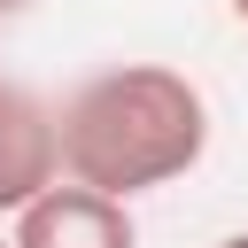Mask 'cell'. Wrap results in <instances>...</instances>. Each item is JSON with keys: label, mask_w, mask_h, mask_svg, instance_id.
Instances as JSON below:
<instances>
[{"label": "cell", "mask_w": 248, "mask_h": 248, "mask_svg": "<svg viewBox=\"0 0 248 248\" xmlns=\"http://www.w3.org/2000/svg\"><path fill=\"white\" fill-rule=\"evenodd\" d=\"M62 178V124L39 93L0 85V217H16L23 202H39Z\"/></svg>", "instance_id": "cell-3"}, {"label": "cell", "mask_w": 248, "mask_h": 248, "mask_svg": "<svg viewBox=\"0 0 248 248\" xmlns=\"http://www.w3.org/2000/svg\"><path fill=\"white\" fill-rule=\"evenodd\" d=\"M16 8H23V0H0V16H16Z\"/></svg>", "instance_id": "cell-6"}, {"label": "cell", "mask_w": 248, "mask_h": 248, "mask_svg": "<svg viewBox=\"0 0 248 248\" xmlns=\"http://www.w3.org/2000/svg\"><path fill=\"white\" fill-rule=\"evenodd\" d=\"M225 8H232V16H240V23H248V0H225Z\"/></svg>", "instance_id": "cell-5"}, {"label": "cell", "mask_w": 248, "mask_h": 248, "mask_svg": "<svg viewBox=\"0 0 248 248\" xmlns=\"http://www.w3.org/2000/svg\"><path fill=\"white\" fill-rule=\"evenodd\" d=\"M0 248H16V232H0Z\"/></svg>", "instance_id": "cell-7"}, {"label": "cell", "mask_w": 248, "mask_h": 248, "mask_svg": "<svg viewBox=\"0 0 248 248\" xmlns=\"http://www.w3.org/2000/svg\"><path fill=\"white\" fill-rule=\"evenodd\" d=\"M217 248H248V232H225V240H217Z\"/></svg>", "instance_id": "cell-4"}, {"label": "cell", "mask_w": 248, "mask_h": 248, "mask_svg": "<svg viewBox=\"0 0 248 248\" xmlns=\"http://www.w3.org/2000/svg\"><path fill=\"white\" fill-rule=\"evenodd\" d=\"M8 232H16V248H140L132 209L78 178H54L39 202H23Z\"/></svg>", "instance_id": "cell-2"}, {"label": "cell", "mask_w": 248, "mask_h": 248, "mask_svg": "<svg viewBox=\"0 0 248 248\" xmlns=\"http://www.w3.org/2000/svg\"><path fill=\"white\" fill-rule=\"evenodd\" d=\"M54 124H62V178L101 186L116 202L186 178L202 163V147H209V101L170 62L93 70L54 108Z\"/></svg>", "instance_id": "cell-1"}]
</instances>
